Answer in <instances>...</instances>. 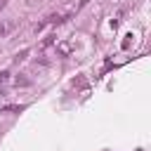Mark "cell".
Segmentation results:
<instances>
[{"instance_id":"3957f363","label":"cell","mask_w":151,"mask_h":151,"mask_svg":"<svg viewBox=\"0 0 151 151\" xmlns=\"http://www.w3.org/2000/svg\"><path fill=\"white\" fill-rule=\"evenodd\" d=\"M5 5H7V0H0V12L5 9Z\"/></svg>"},{"instance_id":"7a4b0ae2","label":"cell","mask_w":151,"mask_h":151,"mask_svg":"<svg viewBox=\"0 0 151 151\" xmlns=\"http://www.w3.org/2000/svg\"><path fill=\"white\" fill-rule=\"evenodd\" d=\"M7 80H9V73H7V71H2V73H0V87H2Z\"/></svg>"},{"instance_id":"6da1fadb","label":"cell","mask_w":151,"mask_h":151,"mask_svg":"<svg viewBox=\"0 0 151 151\" xmlns=\"http://www.w3.org/2000/svg\"><path fill=\"white\" fill-rule=\"evenodd\" d=\"M14 28H17V21H14V19H9V21H0V38L9 35Z\"/></svg>"}]
</instances>
